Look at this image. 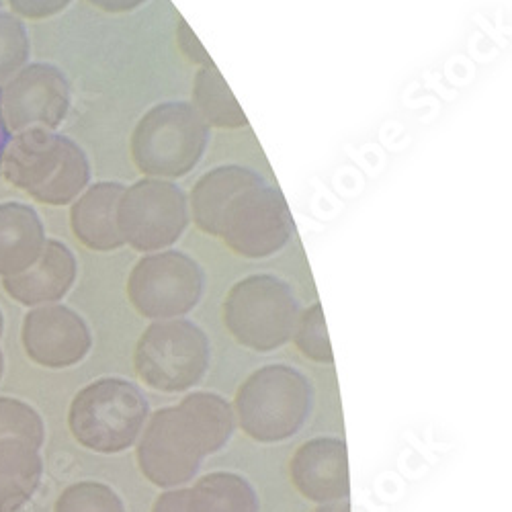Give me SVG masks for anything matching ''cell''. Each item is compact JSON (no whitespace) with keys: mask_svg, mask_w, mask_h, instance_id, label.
I'll return each mask as SVG.
<instances>
[{"mask_svg":"<svg viewBox=\"0 0 512 512\" xmlns=\"http://www.w3.org/2000/svg\"><path fill=\"white\" fill-rule=\"evenodd\" d=\"M54 512H125V506L109 486L78 482L60 494Z\"/></svg>","mask_w":512,"mask_h":512,"instance_id":"obj_23","label":"cell"},{"mask_svg":"<svg viewBox=\"0 0 512 512\" xmlns=\"http://www.w3.org/2000/svg\"><path fill=\"white\" fill-rule=\"evenodd\" d=\"M297 318L300 306L291 285L267 273L236 281L224 300L228 332L254 353H273L287 345Z\"/></svg>","mask_w":512,"mask_h":512,"instance_id":"obj_6","label":"cell"},{"mask_svg":"<svg viewBox=\"0 0 512 512\" xmlns=\"http://www.w3.org/2000/svg\"><path fill=\"white\" fill-rule=\"evenodd\" d=\"M76 269L74 254L66 244L46 240L39 259L27 271L5 277L3 287L23 306L54 304L74 285Z\"/></svg>","mask_w":512,"mask_h":512,"instance_id":"obj_14","label":"cell"},{"mask_svg":"<svg viewBox=\"0 0 512 512\" xmlns=\"http://www.w3.org/2000/svg\"><path fill=\"white\" fill-rule=\"evenodd\" d=\"M152 512H191L189 488H173L158 496Z\"/></svg>","mask_w":512,"mask_h":512,"instance_id":"obj_27","label":"cell"},{"mask_svg":"<svg viewBox=\"0 0 512 512\" xmlns=\"http://www.w3.org/2000/svg\"><path fill=\"white\" fill-rule=\"evenodd\" d=\"M44 435V420L29 404L0 398V439H21L39 451Z\"/></svg>","mask_w":512,"mask_h":512,"instance_id":"obj_22","label":"cell"},{"mask_svg":"<svg viewBox=\"0 0 512 512\" xmlns=\"http://www.w3.org/2000/svg\"><path fill=\"white\" fill-rule=\"evenodd\" d=\"M207 457L203 439L181 406L154 412L138 443L140 472L158 488H177L191 482Z\"/></svg>","mask_w":512,"mask_h":512,"instance_id":"obj_10","label":"cell"},{"mask_svg":"<svg viewBox=\"0 0 512 512\" xmlns=\"http://www.w3.org/2000/svg\"><path fill=\"white\" fill-rule=\"evenodd\" d=\"M44 244V224L29 205H0V275L13 277L27 271Z\"/></svg>","mask_w":512,"mask_h":512,"instance_id":"obj_16","label":"cell"},{"mask_svg":"<svg viewBox=\"0 0 512 512\" xmlns=\"http://www.w3.org/2000/svg\"><path fill=\"white\" fill-rule=\"evenodd\" d=\"M205 275L197 261L181 250L144 254L127 277V297L136 312L162 322L183 318L197 308Z\"/></svg>","mask_w":512,"mask_h":512,"instance_id":"obj_9","label":"cell"},{"mask_svg":"<svg viewBox=\"0 0 512 512\" xmlns=\"http://www.w3.org/2000/svg\"><path fill=\"white\" fill-rule=\"evenodd\" d=\"M0 334H3V314H0Z\"/></svg>","mask_w":512,"mask_h":512,"instance_id":"obj_32","label":"cell"},{"mask_svg":"<svg viewBox=\"0 0 512 512\" xmlns=\"http://www.w3.org/2000/svg\"><path fill=\"white\" fill-rule=\"evenodd\" d=\"M191 512H259L261 502L250 482L232 472H213L189 488Z\"/></svg>","mask_w":512,"mask_h":512,"instance_id":"obj_19","label":"cell"},{"mask_svg":"<svg viewBox=\"0 0 512 512\" xmlns=\"http://www.w3.org/2000/svg\"><path fill=\"white\" fill-rule=\"evenodd\" d=\"M314 512H351L349 502H332V504H320Z\"/></svg>","mask_w":512,"mask_h":512,"instance_id":"obj_29","label":"cell"},{"mask_svg":"<svg viewBox=\"0 0 512 512\" xmlns=\"http://www.w3.org/2000/svg\"><path fill=\"white\" fill-rule=\"evenodd\" d=\"M291 338L297 351H300L306 359L322 365H330L334 361L324 312L318 302L312 304L304 314H300Z\"/></svg>","mask_w":512,"mask_h":512,"instance_id":"obj_21","label":"cell"},{"mask_svg":"<svg viewBox=\"0 0 512 512\" xmlns=\"http://www.w3.org/2000/svg\"><path fill=\"white\" fill-rule=\"evenodd\" d=\"M179 406L195 424L207 455L218 453L228 445L236 429V414L222 396L211 392H193L185 396Z\"/></svg>","mask_w":512,"mask_h":512,"instance_id":"obj_20","label":"cell"},{"mask_svg":"<svg viewBox=\"0 0 512 512\" xmlns=\"http://www.w3.org/2000/svg\"><path fill=\"white\" fill-rule=\"evenodd\" d=\"M3 173L39 203L68 205L89 187L91 164L82 148L50 130L17 134L5 148Z\"/></svg>","mask_w":512,"mask_h":512,"instance_id":"obj_2","label":"cell"},{"mask_svg":"<svg viewBox=\"0 0 512 512\" xmlns=\"http://www.w3.org/2000/svg\"><path fill=\"white\" fill-rule=\"evenodd\" d=\"M209 127L240 130L248 119L216 64L201 66L193 78V103Z\"/></svg>","mask_w":512,"mask_h":512,"instance_id":"obj_18","label":"cell"},{"mask_svg":"<svg viewBox=\"0 0 512 512\" xmlns=\"http://www.w3.org/2000/svg\"><path fill=\"white\" fill-rule=\"evenodd\" d=\"M148 414V402L132 381L103 377L76 394L68 426L82 447L111 455L138 441Z\"/></svg>","mask_w":512,"mask_h":512,"instance_id":"obj_5","label":"cell"},{"mask_svg":"<svg viewBox=\"0 0 512 512\" xmlns=\"http://www.w3.org/2000/svg\"><path fill=\"white\" fill-rule=\"evenodd\" d=\"M21 338L29 359L48 369L72 367L93 347L87 322L66 306H44L29 312Z\"/></svg>","mask_w":512,"mask_h":512,"instance_id":"obj_12","label":"cell"},{"mask_svg":"<svg viewBox=\"0 0 512 512\" xmlns=\"http://www.w3.org/2000/svg\"><path fill=\"white\" fill-rule=\"evenodd\" d=\"M5 125L21 134L27 130H56L70 109V84L60 68L31 64L15 74L0 93Z\"/></svg>","mask_w":512,"mask_h":512,"instance_id":"obj_11","label":"cell"},{"mask_svg":"<svg viewBox=\"0 0 512 512\" xmlns=\"http://www.w3.org/2000/svg\"><path fill=\"white\" fill-rule=\"evenodd\" d=\"M121 183H95L84 189L70 209L74 236L91 250L111 252L123 244L117 228V203L123 193Z\"/></svg>","mask_w":512,"mask_h":512,"instance_id":"obj_15","label":"cell"},{"mask_svg":"<svg viewBox=\"0 0 512 512\" xmlns=\"http://www.w3.org/2000/svg\"><path fill=\"white\" fill-rule=\"evenodd\" d=\"M5 148H7V125L3 119V109H0V164H3Z\"/></svg>","mask_w":512,"mask_h":512,"instance_id":"obj_30","label":"cell"},{"mask_svg":"<svg viewBox=\"0 0 512 512\" xmlns=\"http://www.w3.org/2000/svg\"><path fill=\"white\" fill-rule=\"evenodd\" d=\"M9 3L25 19H48L62 13L72 0H9Z\"/></svg>","mask_w":512,"mask_h":512,"instance_id":"obj_26","label":"cell"},{"mask_svg":"<svg viewBox=\"0 0 512 512\" xmlns=\"http://www.w3.org/2000/svg\"><path fill=\"white\" fill-rule=\"evenodd\" d=\"M3 365L5 361H3V353H0V377H3Z\"/></svg>","mask_w":512,"mask_h":512,"instance_id":"obj_31","label":"cell"},{"mask_svg":"<svg viewBox=\"0 0 512 512\" xmlns=\"http://www.w3.org/2000/svg\"><path fill=\"white\" fill-rule=\"evenodd\" d=\"M44 463L21 439H0V512H17L35 494Z\"/></svg>","mask_w":512,"mask_h":512,"instance_id":"obj_17","label":"cell"},{"mask_svg":"<svg viewBox=\"0 0 512 512\" xmlns=\"http://www.w3.org/2000/svg\"><path fill=\"white\" fill-rule=\"evenodd\" d=\"M211 361L207 334L191 320L152 322L138 340L134 365L148 388L179 394L195 388Z\"/></svg>","mask_w":512,"mask_h":512,"instance_id":"obj_7","label":"cell"},{"mask_svg":"<svg viewBox=\"0 0 512 512\" xmlns=\"http://www.w3.org/2000/svg\"><path fill=\"white\" fill-rule=\"evenodd\" d=\"M289 474L297 492L312 502H347L351 494L347 443L336 437L304 443L291 457Z\"/></svg>","mask_w":512,"mask_h":512,"instance_id":"obj_13","label":"cell"},{"mask_svg":"<svg viewBox=\"0 0 512 512\" xmlns=\"http://www.w3.org/2000/svg\"><path fill=\"white\" fill-rule=\"evenodd\" d=\"M189 216L203 234L220 238L244 259H269L295 234L281 189L240 164L216 166L197 179Z\"/></svg>","mask_w":512,"mask_h":512,"instance_id":"obj_1","label":"cell"},{"mask_svg":"<svg viewBox=\"0 0 512 512\" xmlns=\"http://www.w3.org/2000/svg\"><path fill=\"white\" fill-rule=\"evenodd\" d=\"M89 3L105 13H130L146 5L148 0H89Z\"/></svg>","mask_w":512,"mask_h":512,"instance_id":"obj_28","label":"cell"},{"mask_svg":"<svg viewBox=\"0 0 512 512\" xmlns=\"http://www.w3.org/2000/svg\"><path fill=\"white\" fill-rule=\"evenodd\" d=\"M177 46L181 50V54L195 66H207L213 64L211 56L207 54V50L203 48L201 41L197 39V35L193 33V29L189 27V23L179 17V25H177Z\"/></svg>","mask_w":512,"mask_h":512,"instance_id":"obj_25","label":"cell"},{"mask_svg":"<svg viewBox=\"0 0 512 512\" xmlns=\"http://www.w3.org/2000/svg\"><path fill=\"white\" fill-rule=\"evenodd\" d=\"M29 58V37L23 23L0 13V84L13 78Z\"/></svg>","mask_w":512,"mask_h":512,"instance_id":"obj_24","label":"cell"},{"mask_svg":"<svg viewBox=\"0 0 512 512\" xmlns=\"http://www.w3.org/2000/svg\"><path fill=\"white\" fill-rule=\"evenodd\" d=\"M312 383L289 365H267L238 388L240 429L259 443H281L302 431L312 412Z\"/></svg>","mask_w":512,"mask_h":512,"instance_id":"obj_4","label":"cell"},{"mask_svg":"<svg viewBox=\"0 0 512 512\" xmlns=\"http://www.w3.org/2000/svg\"><path fill=\"white\" fill-rule=\"evenodd\" d=\"M209 146V125L187 101L150 107L134 127L130 150L144 177L175 181L187 177Z\"/></svg>","mask_w":512,"mask_h":512,"instance_id":"obj_3","label":"cell"},{"mask_svg":"<svg viewBox=\"0 0 512 512\" xmlns=\"http://www.w3.org/2000/svg\"><path fill=\"white\" fill-rule=\"evenodd\" d=\"M189 220V197L175 181L144 177L125 187L117 203V228L123 244L142 254L173 248Z\"/></svg>","mask_w":512,"mask_h":512,"instance_id":"obj_8","label":"cell"}]
</instances>
